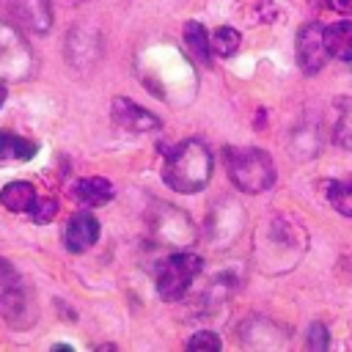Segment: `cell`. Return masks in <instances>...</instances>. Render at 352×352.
Instances as JSON below:
<instances>
[{
	"label": "cell",
	"mask_w": 352,
	"mask_h": 352,
	"mask_svg": "<svg viewBox=\"0 0 352 352\" xmlns=\"http://www.w3.org/2000/svg\"><path fill=\"white\" fill-rule=\"evenodd\" d=\"M72 195L82 206H104L113 198V184L104 176H85L72 187Z\"/></svg>",
	"instance_id": "13"
},
{
	"label": "cell",
	"mask_w": 352,
	"mask_h": 352,
	"mask_svg": "<svg viewBox=\"0 0 352 352\" xmlns=\"http://www.w3.org/2000/svg\"><path fill=\"white\" fill-rule=\"evenodd\" d=\"M226 170L231 176V182L242 190V192H264L275 184V165L270 160L267 151L253 148V146H228L226 148Z\"/></svg>",
	"instance_id": "2"
},
{
	"label": "cell",
	"mask_w": 352,
	"mask_h": 352,
	"mask_svg": "<svg viewBox=\"0 0 352 352\" xmlns=\"http://www.w3.org/2000/svg\"><path fill=\"white\" fill-rule=\"evenodd\" d=\"M28 214H30V220H33V223L44 226V223H50V220L58 214V201H55V198H50V195H36L33 206L28 209Z\"/></svg>",
	"instance_id": "20"
},
{
	"label": "cell",
	"mask_w": 352,
	"mask_h": 352,
	"mask_svg": "<svg viewBox=\"0 0 352 352\" xmlns=\"http://www.w3.org/2000/svg\"><path fill=\"white\" fill-rule=\"evenodd\" d=\"M327 344H330V333H327V327H324L322 322H314V324L308 327L305 346H308V349H314V352H324V349H327Z\"/></svg>",
	"instance_id": "21"
},
{
	"label": "cell",
	"mask_w": 352,
	"mask_h": 352,
	"mask_svg": "<svg viewBox=\"0 0 352 352\" xmlns=\"http://www.w3.org/2000/svg\"><path fill=\"white\" fill-rule=\"evenodd\" d=\"M110 116H113V121H116L121 129L135 132V135H146V132H157V129H160V118H157L151 110H146V107H140L138 102L124 99V96H116V99H113Z\"/></svg>",
	"instance_id": "8"
},
{
	"label": "cell",
	"mask_w": 352,
	"mask_h": 352,
	"mask_svg": "<svg viewBox=\"0 0 352 352\" xmlns=\"http://www.w3.org/2000/svg\"><path fill=\"white\" fill-rule=\"evenodd\" d=\"M6 8L16 28L30 33H47L52 25V6L50 0H6Z\"/></svg>",
	"instance_id": "9"
},
{
	"label": "cell",
	"mask_w": 352,
	"mask_h": 352,
	"mask_svg": "<svg viewBox=\"0 0 352 352\" xmlns=\"http://www.w3.org/2000/svg\"><path fill=\"white\" fill-rule=\"evenodd\" d=\"M330 138L341 148H352V99L341 96L330 107Z\"/></svg>",
	"instance_id": "12"
},
{
	"label": "cell",
	"mask_w": 352,
	"mask_h": 352,
	"mask_svg": "<svg viewBox=\"0 0 352 352\" xmlns=\"http://www.w3.org/2000/svg\"><path fill=\"white\" fill-rule=\"evenodd\" d=\"M187 349H220V336L212 330H201L187 341Z\"/></svg>",
	"instance_id": "22"
},
{
	"label": "cell",
	"mask_w": 352,
	"mask_h": 352,
	"mask_svg": "<svg viewBox=\"0 0 352 352\" xmlns=\"http://www.w3.org/2000/svg\"><path fill=\"white\" fill-rule=\"evenodd\" d=\"M36 72V55L16 25L0 22V85L28 80Z\"/></svg>",
	"instance_id": "3"
},
{
	"label": "cell",
	"mask_w": 352,
	"mask_h": 352,
	"mask_svg": "<svg viewBox=\"0 0 352 352\" xmlns=\"http://www.w3.org/2000/svg\"><path fill=\"white\" fill-rule=\"evenodd\" d=\"M184 44H187L190 55H192L198 63H204V66H209V63H212L209 36H206V28H204L201 22H195V19L184 22Z\"/></svg>",
	"instance_id": "15"
},
{
	"label": "cell",
	"mask_w": 352,
	"mask_h": 352,
	"mask_svg": "<svg viewBox=\"0 0 352 352\" xmlns=\"http://www.w3.org/2000/svg\"><path fill=\"white\" fill-rule=\"evenodd\" d=\"M66 58L74 69L91 66L99 58V36L94 30H85V28L72 30L69 41H66Z\"/></svg>",
	"instance_id": "11"
},
{
	"label": "cell",
	"mask_w": 352,
	"mask_h": 352,
	"mask_svg": "<svg viewBox=\"0 0 352 352\" xmlns=\"http://www.w3.org/2000/svg\"><path fill=\"white\" fill-rule=\"evenodd\" d=\"M3 102H6V88L0 85V104H3Z\"/></svg>",
	"instance_id": "24"
},
{
	"label": "cell",
	"mask_w": 352,
	"mask_h": 352,
	"mask_svg": "<svg viewBox=\"0 0 352 352\" xmlns=\"http://www.w3.org/2000/svg\"><path fill=\"white\" fill-rule=\"evenodd\" d=\"M212 176V154L201 140H184L179 143L162 168V182L182 195H192L209 184Z\"/></svg>",
	"instance_id": "1"
},
{
	"label": "cell",
	"mask_w": 352,
	"mask_h": 352,
	"mask_svg": "<svg viewBox=\"0 0 352 352\" xmlns=\"http://www.w3.org/2000/svg\"><path fill=\"white\" fill-rule=\"evenodd\" d=\"M327 6L336 11H352V0H327Z\"/></svg>",
	"instance_id": "23"
},
{
	"label": "cell",
	"mask_w": 352,
	"mask_h": 352,
	"mask_svg": "<svg viewBox=\"0 0 352 352\" xmlns=\"http://www.w3.org/2000/svg\"><path fill=\"white\" fill-rule=\"evenodd\" d=\"M239 44H242V36H239V30H234V28H217V30L212 33V38H209L212 52L220 55V58H231V55L239 50Z\"/></svg>",
	"instance_id": "19"
},
{
	"label": "cell",
	"mask_w": 352,
	"mask_h": 352,
	"mask_svg": "<svg viewBox=\"0 0 352 352\" xmlns=\"http://www.w3.org/2000/svg\"><path fill=\"white\" fill-rule=\"evenodd\" d=\"M198 272H201V256H195V253H173L157 270V292H160V297L168 300V302L182 300L187 294V289L192 286Z\"/></svg>",
	"instance_id": "4"
},
{
	"label": "cell",
	"mask_w": 352,
	"mask_h": 352,
	"mask_svg": "<svg viewBox=\"0 0 352 352\" xmlns=\"http://www.w3.org/2000/svg\"><path fill=\"white\" fill-rule=\"evenodd\" d=\"M151 234L165 248H187L198 239V228L187 217V212L168 206V204L157 206V214L151 217Z\"/></svg>",
	"instance_id": "6"
},
{
	"label": "cell",
	"mask_w": 352,
	"mask_h": 352,
	"mask_svg": "<svg viewBox=\"0 0 352 352\" xmlns=\"http://www.w3.org/2000/svg\"><path fill=\"white\" fill-rule=\"evenodd\" d=\"M0 314L6 316L8 324H14L19 330L28 327L36 319L30 292L16 278V272L8 264H3V261H0Z\"/></svg>",
	"instance_id": "5"
},
{
	"label": "cell",
	"mask_w": 352,
	"mask_h": 352,
	"mask_svg": "<svg viewBox=\"0 0 352 352\" xmlns=\"http://www.w3.org/2000/svg\"><path fill=\"white\" fill-rule=\"evenodd\" d=\"M36 154V143L14 135V132H0V162H25Z\"/></svg>",
	"instance_id": "17"
},
{
	"label": "cell",
	"mask_w": 352,
	"mask_h": 352,
	"mask_svg": "<svg viewBox=\"0 0 352 352\" xmlns=\"http://www.w3.org/2000/svg\"><path fill=\"white\" fill-rule=\"evenodd\" d=\"M327 47H324V28L316 22H308L297 30V63L305 74L322 72L327 63Z\"/></svg>",
	"instance_id": "7"
},
{
	"label": "cell",
	"mask_w": 352,
	"mask_h": 352,
	"mask_svg": "<svg viewBox=\"0 0 352 352\" xmlns=\"http://www.w3.org/2000/svg\"><path fill=\"white\" fill-rule=\"evenodd\" d=\"M66 3H82V0H66Z\"/></svg>",
	"instance_id": "25"
},
{
	"label": "cell",
	"mask_w": 352,
	"mask_h": 352,
	"mask_svg": "<svg viewBox=\"0 0 352 352\" xmlns=\"http://www.w3.org/2000/svg\"><path fill=\"white\" fill-rule=\"evenodd\" d=\"M99 239V220L88 212H77L69 217L66 228H63V242L72 253H85L88 248H94V242Z\"/></svg>",
	"instance_id": "10"
},
{
	"label": "cell",
	"mask_w": 352,
	"mask_h": 352,
	"mask_svg": "<svg viewBox=\"0 0 352 352\" xmlns=\"http://www.w3.org/2000/svg\"><path fill=\"white\" fill-rule=\"evenodd\" d=\"M36 201V190L30 182H11L0 190V204L8 212H28Z\"/></svg>",
	"instance_id": "16"
},
{
	"label": "cell",
	"mask_w": 352,
	"mask_h": 352,
	"mask_svg": "<svg viewBox=\"0 0 352 352\" xmlns=\"http://www.w3.org/2000/svg\"><path fill=\"white\" fill-rule=\"evenodd\" d=\"M324 195H327V204L336 212H341L344 217H352V179H336V182H330L327 190H324Z\"/></svg>",
	"instance_id": "18"
},
{
	"label": "cell",
	"mask_w": 352,
	"mask_h": 352,
	"mask_svg": "<svg viewBox=\"0 0 352 352\" xmlns=\"http://www.w3.org/2000/svg\"><path fill=\"white\" fill-rule=\"evenodd\" d=\"M324 47L327 55L336 60H352V22H333L324 28Z\"/></svg>",
	"instance_id": "14"
}]
</instances>
